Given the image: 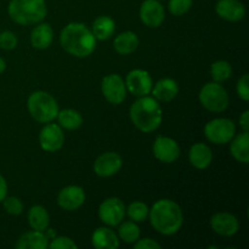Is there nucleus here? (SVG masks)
I'll use <instances>...</instances> for the list:
<instances>
[{
	"label": "nucleus",
	"mask_w": 249,
	"mask_h": 249,
	"mask_svg": "<svg viewBox=\"0 0 249 249\" xmlns=\"http://www.w3.org/2000/svg\"><path fill=\"white\" fill-rule=\"evenodd\" d=\"M60 43L66 53L75 57H87L96 49V38L91 29L79 22L68 23L61 31Z\"/></svg>",
	"instance_id": "obj_1"
},
{
	"label": "nucleus",
	"mask_w": 249,
	"mask_h": 249,
	"mask_svg": "<svg viewBox=\"0 0 249 249\" xmlns=\"http://www.w3.org/2000/svg\"><path fill=\"white\" fill-rule=\"evenodd\" d=\"M151 225L164 236L175 235L184 224V214L178 203L172 199H160L150 209Z\"/></svg>",
	"instance_id": "obj_2"
},
{
	"label": "nucleus",
	"mask_w": 249,
	"mask_h": 249,
	"mask_svg": "<svg viewBox=\"0 0 249 249\" xmlns=\"http://www.w3.org/2000/svg\"><path fill=\"white\" fill-rule=\"evenodd\" d=\"M129 114L134 125L142 133H152L157 130L163 118L160 101L148 95L139 97L131 105Z\"/></svg>",
	"instance_id": "obj_3"
},
{
	"label": "nucleus",
	"mask_w": 249,
	"mask_h": 249,
	"mask_svg": "<svg viewBox=\"0 0 249 249\" xmlns=\"http://www.w3.org/2000/svg\"><path fill=\"white\" fill-rule=\"evenodd\" d=\"M11 19L22 26L43 21L48 14L45 0H11L7 7Z\"/></svg>",
	"instance_id": "obj_4"
},
{
	"label": "nucleus",
	"mask_w": 249,
	"mask_h": 249,
	"mask_svg": "<svg viewBox=\"0 0 249 249\" xmlns=\"http://www.w3.org/2000/svg\"><path fill=\"white\" fill-rule=\"evenodd\" d=\"M27 107L31 116L39 123H50L57 117L58 104L53 95L46 91H34L29 95Z\"/></svg>",
	"instance_id": "obj_5"
},
{
	"label": "nucleus",
	"mask_w": 249,
	"mask_h": 249,
	"mask_svg": "<svg viewBox=\"0 0 249 249\" xmlns=\"http://www.w3.org/2000/svg\"><path fill=\"white\" fill-rule=\"evenodd\" d=\"M199 102L206 109L211 112H224L229 107L230 97L228 91L220 83H207L199 91Z\"/></svg>",
	"instance_id": "obj_6"
},
{
	"label": "nucleus",
	"mask_w": 249,
	"mask_h": 249,
	"mask_svg": "<svg viewBox=\"0 0 249 249\" xmlns=\"http://www.w3.org/2000/svg\"><path fill=\"white\" fill-rule=\"evenodd\" d=\"M204 135L215 145H225L236 135V125L229 118H215L206 124Z\"/></svg>",
	"instance_id": "obj_7"
},
{
	"label": "nucleus",
	"mask_w": 249,
	"mask_h": 249,
	"mask_svg": "<svg viewBox=\"0 0 249 249\" xmlns=\"http://www.w3.org/2000/svg\"><path fill=\"white\" fill-rule=\"evenodd\" d=\"M125 216V206L123 201L117 197L107 198L100 204L99 218L107 226H117L124 220Z\"/></svg>",
	"instance_id": "obj_8"
},
{
	"label": "nucleus",
	"mask_w": 249,
	"mask_h": 249,
	"mask_svg": "<svg viewBox=\"0 0 249 249\" xmlns=\"http://www.w3.org/2000/svg\"><path fill=\"white\" fill-rule=\"evenodd\" d=\"M125 87L131 95L141 97L150 94L153 87V82L147 71L136 68V70L130 71L126 75Z\"/></svg>",
	"instance_id": "obj_9"
},
{
	"label": "nucleus",
	"mask_w": 249,
	"mask_h": 249,
	"mask_svg": "<svg viewBox=\"0 0 249 249\" xmlns=\"http://www.w3.org/2000/svg\"><path fill=\"white\" fill-rule=\"evenodd\" d=\"M101 90L105 99L113 105H119L125 100L126 87L125 82L119 74H108L102 79Z\"/></svg>",
	"instance_id": "obj_10"
},
{
	"label": "nucleus",
	"mask_w": 249,
	"mask_h": 249,
	"mask_svg": "<svg viewBox=\"0 0 249 249\" xmlns=\"http://www.w3.org/2000/svg\"><path fill=\"white\" fill-rule=\"evenodd\" d=\"M40 147L46 152H56L61 150L65 143V134L58 124L46 123L39 134Z\"/></svg>",
	"instance_id": "obj_11"
},
{
	"label": "nucleus",
	"mask_w": 249,
	"mask_h": 249,
	"mask_svg": "<svg viewBox=\"0 0 249 249\" xmlns=\"http://www.w3.org/2000/svg\"><path fill=\"white\" fill-rule=\"evenodd\" d=\"M140 19L148 28H157L162 26L165 18L164 7L160 0H145L140 6Z\"/></svg>",
	"instance_id": "obj_12"
},
{
	"label": "nucleus",
	"mask_w": 249,
	"mask_h": 249,
	"mask_svg": "<svg viewBox=\"0 0 249 249\" xmlns=\"http://www.w3.org/2000/svg\"><path fill=\"white\" fill-rule=\"evenodd\" d=\"M153 155L162 163H174L180 156L179 143L168 136H158L153 142Z\"/></svg>",
	"instance_id": "obj_13"
},
{
	"label": "nucleus",
	"mask_w": 249,
	"mask_h": 249,
	"mask_svg": "<svg viewBox=\"0 0 249 249\" xmlns=\"http://www.w3.org/2000/svg\"><path fill=\"white\" fill-rule=\"evenodd\" d=\"M85 192L83 187L77 186V185H70L66 186L58 192L57 196V203L63 211L73 212L79 209L80 207L84 204Z\"/></svg>",
	"instance_id": "obj_14"
},
{
	"label": "nucleus",
	"mask_w": 249,
	"mask_h": 249,
	"mask_svg": "<svg viewBox=\"0 0 249 249\" xmlns=\"http://www.w3.org/2000/svg\"><path fill=\"white\" fill-rule=\"evenodd\" d=\"M123 165V160L116 152H105L94 162L95 174L101 178H109L116 175Z\"/></svg>",
	"instance_id": "obj_15"
},
{
	"label": "nucleus",
	"mask_w": 249,
	"mask_h": 249,
	"mask_svg": "<svg viewBox=\"0 0 249 249\" xmlns=\"http://www.w3.org/2000/svg\"><path fill=\"white\" fill-rule=\"evenodd\" d=\"M211 228L218 235L224 236V237H231L237 233L238 229H240V223L235 215L221 212V213H216L212 216Z\"/></svg>",
	"instance_id": "obj_16"
},
{
	"label": "nucleus",
	"mask_w": 249,
	"mask_h": 249,
	"mask_svg": "<svg viewBox=\"0 0 249 249\" xmlns=\"http://www.w3.org/2000/svg\"><path fill=\"white\" fill-rule=\"evenodd\" d=\"M215 11L220 18L229 22H238L246 16V7L240 0H219Z\"/></svg>",
	"instance_id": "obj_17"
},
{
	"label": "nucleus",
	"mask_w": 249,
	"mask_h": 249,
	"mask_svg": "<svg viewBox=\"0 0 249 249\" xmlns=\"http://www.w3.org/2000/svg\"><path fill=\"white\" fill-rule=\"evenodd\" d=\"M189 160L192 167L196 169H207L213 160V152L208 145L203 142H197L190 148Z\"/></svg>",
	"instance_id": "obj_18"
},
{
	"label": "nucleus",
	"mask_w": 249,
	"mask_h": 249,
	"mask_svg": "<svg viewBox=\"0 0 249 249\" xmlns=\"http://www.w3.org/2000/svg\"><path fill=\"white\" fill-rule=\"evenodd\" d=\"M151 91L157 101L169 102L179 94V85L172 78H163L153 85Z\"/></svg>",
	"instance_id": "obj_19"
},
{
	"label": "nucleus",
	"mask_w": 249,
	"mask_h": 249,
	"mask_svg": "<svg viewBox=\"0 0 249 249\" xmlns=\"http://www.w3.org/2000/svg\"><path fill=\"white\" fill-rule=\"evenodd\" d=\"M92 246L96 249H117L119 247V237L112 229L99 228L91 237Z\"/></svg>",
	"instance_id": "obj_20"
},
{
	"label": "nucleus",
	"mask_w": 249,
	"mask_h": 249,
	"mask_svg": "<svg viewBox=\"0 0 249 249\" xmlns=\"http://www.w3.org/2000/svg\"><path fill=\"white\" fill-rule=\"evenodd\" d=\"M53 31L49 23H40L33 28L31 33V43L33 48L44 50L53 44Z\"/></svg>",
	"instance_id": "obj_21"
},
{
	"label": "nucleus",
	"mask_w": 249,
	"mask_h": 249,
	"mask_svg": "<svg viewBox=\"0 0 249 249\" xmlns=\"http://www.w3.org/2000/svg\"><path fill=\"white\" fill-rule=\"evenodd\" d=\"M249 135L248 131H242L238 135L233 136L230 141V153L237 162L248 164L249 152H248Z\"/></svg>",
	"instance_id": "obj_22"
},
{
	"label": "nucleus",
	"mask_w": 249,
	"mask_h": 249,
	"mask_svg": "<svg viewBox=\"0 0 249 249\" xmlns=\"http://www.w3.org/2000/svg\"><path fill=\"white\" fill-rule=\"evenodd\" d=\"M49 247V238L43 231H29L23 233L16 243L17 249H46Z\"/></svg>",
	"instance_id": "obj_23"
},
{
	"label": "nucleus",
	"mask_w": 249,
	"mask_h": 249,
	"mask_svg": "<svg viewBox=\"0 0 249 249\" xmlns=\"http://www.w3.org/2000/svg\"><path fill=\"white\" fill-rule=\"evenodd\" d=\"M139 38L134 32L126 31L123 33L118 34L114 38L113 46L114 50L119 53V55H129V53H134L139 46Z\"/></svg>",
	"instance_id": "obj_24"
},
{
	"label": "nucleus",
	"mask_w": 249,
	"mask_h": 249,
	"mask_svg": "<svg viewBox=\"0 0 249 249\" xmlns=\"http://www.w3.org/2000/svg\"><path fill=\"white\" fill-rule=\"evenodd\" d=\"M91 32L96 40H107L116 32V22L109 16H99L92 23Z\"/></svg>",
	"instance_id": "obj_25"
},
{
	"label": "nucleus",
	"mask_w": 249,
	"mask_h": 249,
	"mask_svg": "<svg viewBox=\"0 0 249 249\" xmlns=\"http://www.w3.org/2000/svg\"><path fill=\"white\" fill-rule=\"evenodd\" d=\"M28 223L32 230L46 231L50 224V216L48 211L43 206H33L28 211Z\"/></svg>",
	"instance_id": "obj_26"
},
{
	"label": "nucleus",
	"mask_w": 249,
	"mask_h": 249,
	"mask_svg": "<svg viewBox=\"0 0 249 249\" xmlns=\"http://www.w3.org/2000/svg\"><path fill=\"white\" fill-rule=\"evenodd\" d=\"M56 118L58 121V125L61 128L67 129V130H75V129L80 128V125L83 124L82 114L72 108H66L62 109V111H58Z\"/></svg>",
	"instance_id": "obj_27"
},
{
	"label": "nucleus",
	"mask_w": 249,
	"mask_h": 249,
	"mask_svg": "<svg viewBox=\"0 0 249 249\" xmlns=\"http://www.w3.org/2000/svg\"><path fill=\"white\" fill-rule=\"evenodd\" d=\"M118 237L125 243H135L140 238V228L134 221H122L119 224Z\"/></svg>",
	"instance_id": "obj_28"
},
{
	"label": "nucleus",
	"mask_w": 249,
	"mask_h": 249,
	"mask_svg": "<svg viewBox=\"0 0 249 249\" xmlns=\"http://www.w3.org/2000/svg\"><path fill=\"white\" fill-rule=\"evenodd\" d=\"M211 74L214 82L223 83L230 79L232 75V67L228 61L219 60L212 63L211 66Z\"/></svg>",
	"instance_id": "obj_29"
},
{
	"label": "nucleus",
	"mask_w": 249,
	"mask_h": 249,
	"mask_svg": "<svg viewBox=\"0 0 249 249\" xmlns=\"http://www.w3.org/2000/svg\"><path fill=\"white\" fill-rule=\"evenodd\" d=\"M125 213L128 214L130 220L134 223H143V221L147 220L150 209L142 202H133L125 209Z\"/></svg>",
	"instance_id": "obj_30"
},
{
	"label": "nucleus",
	"mask_w": 249,
	"mask_h": 249,
	"mask_svg": "<svg viewBox=\"0 0 249 249\" xmlns=\"http://www.w3.org/2000/svg\"><path fill=\"white\" fill-rule=\"evenodd\" d=\"M191 6L192 0H169V4H168L169 12L174 16H182L189 12Z\"/></svg>",
	"instance_id": "obj_31"
},
{
	"label": "nucleus",
	"mask_w": 249,
	"mask_h": 249,
	"mask_svg": "<svg viewBox=\"0 0 249 249\" xmlns=\"http://www.w3.org/2000/svg\"><path fill=\"white\" fill-rule=\"evenodd\" d=\"M2 206L6 213L11 214V215H19L23 213V203L17 197H5L2 201Z\"/></svg>",
	"instance_id": "obj_32"
},
{
	"label": "nucleus",
	"mask_w": 249,
	"mask_h": 249,
	"mask_svg": "<svg viewBox=\"0 0 249 249\" xmlns=\"http://www.w3.org/2000/svg\"><path fill=\"white\" fill-rule=\"evenodd\" d=\"M17 36L14 32L4 31L0 33V48L4 50H14L17 46Z\"/></svg>",
	"instance_id": "obj_33"
},
{
	"label": "nucleus",
	"mask_w": 249,
	"mask_h": 249,
	"mask_svg": "<svg viewBox=\"0 0 249 249\" xmlns=\"http://www.w3.org/2000/svg\"><path fill=\"white\" fill-rule=\"evenodd\" d=\"M49 248L50 249H75L78 246L75 245L74 241L71 240L67 236H58V237H53L51 242L49 243Z\"/></svg>",
	"instance_id": "obj_34"
},
{
	"label": "nucleus",
	"mask_w": 249,
	"mask_h": 249,
	"mask_svg": "<svg viewBox=\"0 0 249 249\" xmlns=\"http://www.w3.org/2000/svg\"><path fill=\"white\" fill-rule=\"evenodd\" d=\"M236 90H237V95L240 96L241 100L243 101H249V75L243 74L242 77L238 79L237 85H236Z\"/></svg>",
	"instance_id": "obj_35"
},
{
	"label": "nucleus",
	"mask_w": 249,
	"mask_h": 249,
	"mask_svg": "<svg viewBox=\"0 0 249 249\" xmlns=\"http://www.w3.org/2000/svg\"><path fill=\"white\" fill-rule=\"evenodd\" d=\"M134 248L135 249H160V245L156 242L155 240L151 238H139L135 243H134Z\"/></svg>",
	"instance_id": "obj_36"
},
{
	"label": "nucleus",
	"mask_w": 249,
	"mask_h": 249,
	"mask_svg": "<svg viewBox=\"0 0 249 249\" xmlns=\"http://www.w3.org/2000/svg\"><path fill=\"white\" fill-rule=\"evenodd\" d=\"M240 126L242 128L243 131H248L249 130V111L246 109L240 117Z\"/></svg>",
	"instance_id": "obj_37"
},
{
	"label": "nucleus",
	"mask_w": 249,
	"mask_h": 249,
	"mask_svg": "<svg viewBox=\"0 0 249 249\" xmlns=\"http://www.w3.org/2000/svg\"><path fill=\"white\" fill-rule=\"evenodd\" d=\"M7 195V184H6V180L2 175H0V203L5 199Z\"/></svg>",
	"instance_id": "obj_38"
},
{
	"label": "nucleus",
	"mask_w": 249,
	"mask_h": 249,
	"mask_svg": "<svg viewBox=\"0 0 249 249\" xmlns=\"http://www.w3.org/2000/svg\"><path fill=\"white\" fill-rule=\"evenodd\" d=\"M5 68H6V62H5L4 58L0 57V74H1V73L4 72Z\"/></svg>",
	"instance_id": "obj_39"
}]
</instances>
